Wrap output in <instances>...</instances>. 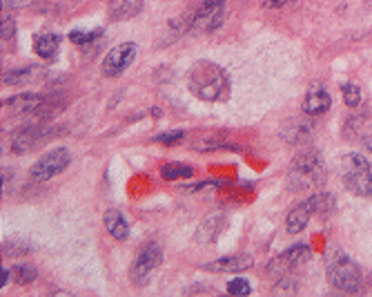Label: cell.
<instances>
[{"instance_id":"1","label":"cell","mask_w":372,"mask_h":297,"mask_svg":"<svg viewBox=\"0 0 372 297\" xmlns=\"http://www.w3.org/2000/svg\"><path fill=\"white\" fill-rule=\"evenodd\" d=\"M190 92L206 103L225 101L230 94V80L223 68H218L212 61H198L192 65L188 76Z\"/></svg>"},{"instance_id":"2","label":"cell","mask_w":372,"mask_h":297,"mask_svg":"<svg viewBox=\"0 0 372 297\" xmlns=\"http://www.w3.org/2000/svg\"><path fill=\"white\" fill-rule=\"evenodd\" d=\"M326 273L334 288L344 293H357L361 288V271L344 251L332 249L326 255Z\"/></svg>"},{"instance_id":"3","label":"cell","mask_w":372,"mask_h":297,"mask_svg":"<svg viewBox=\"0 0 372 297\" xmlns=\"http://www.w3.org/2000/svg\"><path fill=\"white\" fill-rule=\"evenodd\" d=\"M341 179L346 188L357 197H372V172L363 155L350 152L341 159Z\"/></svg>"},{"instance_id":"4","label":"cell","mask_w":372,"mask_h":297,"mask_svg":"<svg viewBox=\"0 0 372 297\" xmlns=\"http://www.w3.org/2000/svg\"><path fill=\"white\" fill-rule=\"evenodd\" d=\"M321 179V159L314 150L301 152L292 161V174H290V184L294 190H306L314 186Z\"/></svg>"},{"instance_id":"5","label":"cell","mask_w":372,"mask_h":297,"mask_svg":"<svg viewBox=\"0 0 372 297\" xmlns=\"http://www.w3.org/2000/svg\"><path fill=\"white\" fill-rule=\"evenodd\" d=\"M72 163V155L67 147H58V150H52L43 155L36 163L31 166L29 174L33 181H49L54 179L56 174H60L67 166Z\"/></svg>"},{"instance_id":"6","label":"cell","mask_w":372,"mask_h":297,"mask_svg":"<svg viewBox=\"0 0 372 297\" xmlns=\"http://www.w3.org/2000/svg\"><path fill=\"white\" fill-rule=\"evenodd\" d=\"M161 261H163V253L156 244L143 249L137 255V259L132 261V269H129V279L134 282V286H145L149 282V277L154 275V271L161 266Z\"/></svg>"},{"instance_id":"7","label":"cell","mask_w":372,"mask_h":297,"mask_svg":"<svg viewBox=\"0 0 372 297\" xmlns=\"http://www.w3.org/2000/svg\"><path fill=\"white\" fill-rule=\"evenodd\" d=\"M134 58H137V43H121L107 52L103 65H100V72H103L105 78L121 76L134 63Z\"/></svg>"},{"instance_id":"8","label":"cell","mask_w":372,"mask_h":297,"mask_svg":"<svg viewBox=\"0 0 372 297\" xmlns=\"http://www.w3.org/2000/svg\"><path fill=\"white\" fill-rule=\"evenodd\" d=\"M45 127L43 125H23L18 130H14L9 139H7V147L11 155H25L29 150H33L45 137Z\"/></svg>"},{"instance_id":"9","label":"cell","mask_w":372,"mask_h":297,"mask_svg":"<svg viewBox=\"0 0 372 297\" xmlns=\"http://www.w3.org/2000/svg\"><path fill=\"white\" fill-rule=\"evenodd\" d=\"M255 266V257L252 255H228L221 259H214L203 266L208 273H243Z\"/></svg>"},{"instance_id":"10","label":"cell","mask_w":372,"mask_h":297,"mask_svg":"<svg viewBox=\"0 0 372 297\" xmlns=\"http://www.w3.org/2000/svg\"><path fill=\"white\" fill-rule=\"evenodd\" d=\"M310 255H312L310 246H306V244H297V246H292L290 251L281 253L272 264H270L267 271H270V273H272V271H275V273L287 271V269H292V266H299V264H303V261H308Z\"/></svg>"},{"instance_id":"11","label":"cell","mask_w":372,"mask_h":297,"mask_svg":"<svg viewBox=\"0 0 372 297\" xmlns=\"http://www.w3.org/2000/svg\"><path fill=\"white\" fill-rule=\"evenodd\" d=\"M332 105V98L330 94L326 92V88H321L319 83H314L310 88V92L306 94V101H303L301 110L306 117H321V114H326Z\"/></svg>"},{"instance_id":"12","label":"cell","mask_w":372,"mask_h":297,"mask_svg":"<svg viewBox=\"0 0 372 297\" xmlns=\"http://www.w3.org/2000/svg\"><path fill=\"white\" fill-rule=\"evenodd\" d=\"M312 135V123L306 119H290L281 127V137L285 143H306Z\"/></svg>"},{"instance_id":"13","label":"cell","mask_w":372,"mask_h":297,"mask_svg":"<svg viewBox=\"0 0 372 297\" xmlns=\"http://www.w3.org/2000/svg\"><path fill=\"white\" fill-rule=\"evenodd\" d=\"M145 7V0H112L110 5V19L121 23V21H129L134 16H139Z\"/></svg>"},{"instance_id":"14","label":"cell","mask_w":372,"mask_h":297,"mask_svg":"<svg viewBox=\"0 0 372 297\" xmlns=\"http://www.w3.org/2000/svg\"><path fill=\"white\" fill-rule=\"evenodd\" d=\"M194 150L201 152H212V150H239V145L230 143L228 132H212V135L201 137L194 143Z\"/></svg>"},{"instance_id":"15","label":"cell","mask_w":372,"mask_h":297,"mask_svg":"<svg viewBox=\"0 0 372 297\" xmlns=\"http://www.w3.org/2000/svg\"><path fill=\"white\" fill-rule=\"evenodd\" d=\"M310 219H312V210H310V206L306 202H303L294 210H290V214L285 217V230L290 235H299V233L306 230Z\"/></svg>"},{"instance_id":"16","label":"cell","mask_w":372,"mask_h":297,"mask_svg":"<svg viewBox=\"0 0 372 297\" xmlns=\"http://www.w3.org/2000/svg\"><path fill=\"white\" fill-rule=\"evenodd\" d=\"M103 222H105L107 233H110L116 241H125V239L129 237V224L125 222V217H123V214L118 212V210L110 208V210L105 212Z\"/></svg>"},{"instance_id":"17","label":"cell","mask_w":372,"mask_h":297,"mask_svg":"<svg viewBox=\"0 0 372 297\" xmlns=\"http://www.w3.org/2000/svg\"><path fill=\"white\" fill-rule=\"evenodd\" d=\"M225 224V217L223 214H212V217H208L206 222L201 224L198 233H196V239L198 244H210L216 239V235L221 233V226Z\"/></svg>"},{"instance_id":"18","label":"cell","mask_w":372,"mask_h":297,"mask_svg":"<svg viewBox=\"0 0 372 297\" xmlns=\"http://www.w3.org/2000/svg\"><path fill=\"white\" fill-rule=\"evenodd\" d=\"M60 47V36L56 34H41L33 38V52L41 58H54Z\"/></svg>"},{"instance_id":"19","label":"cell","mask_w":372,"mask_h":297,"mask_svg":"<svg viewBox=\"0 0 372 297\" xmlns=\"http://www.w3.org/2000/svg\"><path fill=\"white\" fill-rule=\"evenodd\" d=\"M45 96H41V94H21V96H14V98H7V105L14 110V112H23V114H31L33 110H36L38 105H41V101H43Z\"/></svg>"},{"instance_id":"20","label":"cell","mask_w":372,"mask_h":297,"mask_svg":"<svg viewBox=\"0 0 372 297\" xmlns=\"http://www.w3.org/2000/svg\"><path fill=\"white\" fill-rule=\"evenodd\" d=\"M159 172H161V177H163L165 181H179V179H190V177H194V168L188 166V163H179V161L163 163Z\"/></svg>"},{"instance_id":"21","label":"cell","mask_w":372,"mask_h":297,"mask_svg":"<svg viewBox=\"0 0 372 297\" xmlns=\"http://www.w3.org/2000/svg\"><path fill=\"white\" fill-rule=\"evenodd\" d=\"M306 204L310 206L312 214H319V217H328V214L334 210V197L328 194V192H319V194H312Z\"/></svg>"},{"instance_id":"22","label":"cell","mask_w":372,"mask_h":297,"mask_svg":"<svg viewBox=\"0 0 372 297\" xmlns=\"http://www.w3.org/2000/svg\"><path fill=\"white\" fill-rule=\"evenodd\" d=\"M9 271H11V279H14L16 284H21V286H27L31 282H36V277H38L36 266H31V264H27V261L14 264Z\"/></svg>"},{"instance_id":"23","label":"cell","mask_w":372,"mask_h":297,"mask_svg":"<svg viewBox=\"0 0 372 297\" xmlns=\"http://www.w3.org/2000/svg\"><path fill=\"white\" fill-rule=\"evenodd\" d=\"M58 101H60V98H56V96H52V98H43L41 105H38L36 110H33L31 114H33V117H36V119H52L54 114H58V112L63 110V105H65V103H58Z\"/></svg>"},{"instance_id":"24","label":"cell","mask_w":372,"mask_h":297,"mask_svg":"<svg viewBox=\"0 0 372 297\" xmlns=\"http://www.w3.org/2000/svg\"><path fill=\"white\" fill-rule=\"evenodd\" d=\"M33 80V70L25 68V70H11L3 74V83L5 85H25Z\"/></svg>"},{"instance_id":"25","label":"cell","mask_w":372,"mask_h":297,"mask_svg":"<svg viewBox=\"0 0 372 297\" xmlns=\"http://www.w3.org/2000/svg\"><path fill=\"white\" fill-rule=\"evenodd\" d=\"M103 36V29H90V31H83V29H74L70 34V41L76 47H87L90 43H94L96 38Z\"/></svg>"},{"instance_id":"26","label":"cell","mask_w":372,"mask_h":297,"mask_svg":"<svg viewBox=\"0 0 372 297\" xmlns=\"http://www.w3.org/2000/svg\"><path fill=\"white\" fill-rule=\"evenodd\" d=\"M341 94H344V101L350 105V108H357L361 105L363 101V96H361V90L354 85V83H344L341 85Z\"/></svg>"},{"instance_id":"27","label":"cell","mask_w":372,"mask_h":297,"mask_svg":"<svg viewBox=\"0 0 372 297\" xmlns=\"http://www.w3.org/2000/svg\"><path fill=\"white\" fill-rule=\"evenodd\" d=\"M228 293L230 295H236V297H245L252 293V284L243 277H236V279H230L228 282Z\"/></svg>"},{"instance_id":"28","label":"cell","mask_w":372,"mask_h":297,"mask_svg":"<svg viewBox=\"0 0 372 297\" xmlns=\"http://www.w3.org/2000/svg\"><path fill=\"white\" fill-rule=\"evenodd\" d=\"M185 139V132L183 130H174V132H161V135L154 137L156 143H163V145H176Z\"/></svg>"},{"instance_id":"29","label":"cell","mask_w":372,"mask_h":297,"mask_svg":"<svg viewBox=\"0 0 372 297\" xmlns=\"http://www.w3.org/2000/svg\"><path fill=\"white\" fill-rule=\"evenodd\" d=\"M3 253L7 257H16L21 253H29V246H21V241H3Z\"/></svg>"},{"instance_id":"30","label":"cell","mask_w":372,"mask_h":297,"mask_svg":"<svg viewBox=\"0 0 372 297\" xmlns=\"http://www.w3.org/2000/svg\"><path fill=\"white\" fill-rule=\"evenodd\" d=\"M14 34H16V21L11 19V16H3V23H0V36H3V41H9Z\"/></svg>"},{"instance_id":"31","label":"cell","mask_w":372,"mask_h":297,"mask_svg":"<svg viewBox=\"0 0 372 297\" xmlns=\"http://www.w3.org/2000/svg\"><path fill=\"white\" fill-rule=\"evenodd\" d=\"M33 0H3V11H11V9H23L29 7Z\"/></svg>"},{"instance_id":"32","label":"cell","mask_w":372,"mask_h":297,"mask_svg":"<svg viewBox=\"0 0 372 297\" xmlns=\"http://www.w3.org/2000/svg\"><path fill=\"white\" fill-rule=\"evenodd\" d=\"M198 7H206V9H216V7H225V0H201Z\"/></svg>"},{"instance_id":"33","label":"cell","mask_w":372,"mask_h":297,"mask_svg":"<svg viewBox=\"0 0 372 297\" xmlns=\"http://www.w3.org/2000/svg\"><path fill=\"white\" fill-rule=\"evenodd\" d=\"M285 3H290V0H267L265 7H267V9H277V7H281V5H285Z\"/></svg>"}]
</instances>
